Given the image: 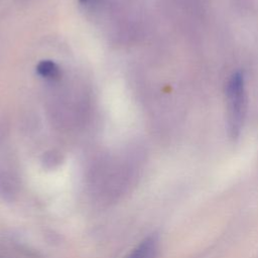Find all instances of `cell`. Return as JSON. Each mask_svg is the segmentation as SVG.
Here are the masks:
<instances>
[{"mask_svg": "<svg viewBox=\"0 0 258 258\" xmlns=\"http://www.w3.org/2000/svg\"><path fill=\"white\" fill-rule=\"evenodd\" d=\"M227 125L232 139H237L244 126L247 111V92L245 76L236 72L229 78L225 88Z\"/></svg>", "mask_w": 258, "mask_h": 258, "instance_id": "6da1fadb", "label": "cell"}, {"mask_svg": "<svg viewBox=\"0 0 258 258\" xmlns=\"http://www.w3.org/2000/svg\"><path fill=\"white\" fill-rule=\"evenodd\" d=\"M159 240L156 235L145 238L124 258H155L158 253Z\"/></svg>", "mask_w": 258, "mask_h": 258, "instance_id": "7a4b0ae2", "label": "cell"}, {"mask_svg": "<svg viewBox=\"0 0 258 258\" xmlns=\"http://www.w3.org/2000/svg\"><path fill=\"white\" fill-rule=\"evenodd\" d=\"M36 73L43 78L54 79L59 76V68L58 66L49 59L41 60L36 66Z\"/></svg>", "mask_w": 258, "mask_h": 258, "instance_id": "3957f363", "label": "cell"}, {"mask_svg": "<svg viewBox=\"0 0 258 258\" xmlns=\"http://www.w3.org/2000/svg\"><path fill=\"white\" fill-rule=\"evenodd\" d=\"M81 3H85V2H87L88 0H79Z\"/></svg>", "mask_w": 258, "mask_h": 258, "instance_id": "277c9868", "label": "cell"}]
</instances>
